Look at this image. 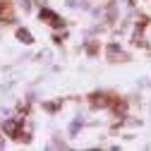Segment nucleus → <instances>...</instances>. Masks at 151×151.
<instances>
[{"label":"nucleus","instance_id":"1","mask_svg":"<svg viewBox=\"0 0 151 151\" xmlns=\"http://www.w3.org/2000/svg\"><path fill=\"white\" fill-rule=\"evenodd\" d=\"M19 118L17 120H5L3 122V132L5 134H10V137H17V139H22V129H19Z\"/></svg>","mask_w":151,"mask_h":151},{"label":"nucleus","instance_id":"2","mask_svg":"<svg viewBox=\"0 0 151 151\" xmlns=\"http://www.w3.org/2000/svg\"><path fill=\"white\" fill-rule=\"evenodd\" d=\"M41 19H48V24H53V27H60V24H63V19H60L53 10H48V7L41 10Z\"/></svg>","mask_w":151,"mask_h":151},{"label":"nucleus","instance_id":"3","mask_svg":"<svg viewBox=\"0 0 151 151\" xmlns=\"http://www.w3.org/2000/svg\"><path fill=\"white\" fill-rule=\"evenodd\" d=\"M17 39H19L24 46H31V43H34V36H31L27 29H17Z\"/></svg>","mask_w":151,"mask_h":151},{"label":"nucleus","instance_id":"4","mask_svg":"<svg viewBox=\"0 0 151 151\" xmlns=\"http://www.w3.org/2000/svg\"><path fill=\"white\" fill-rule=\"evenodd\" d=\"M91 106H93V108H106V106H108V101H106V96H103V93H93Z\"/></svg>","mask_w":151,"mask_h":151},{"label":"nucleus","instance_id":"5","mask_svg":"<svg viewBox=\"0 0 151 151\" xmlns=\"http://www.w3.org/2000/svg\"><path fill=\"white\" fill-rule=\"evenodd\" d=\"M3 146H5V142H3V139H0V149H3Z\"/></svg>","mask_w":151,"mask_h":151}]
</instances>
